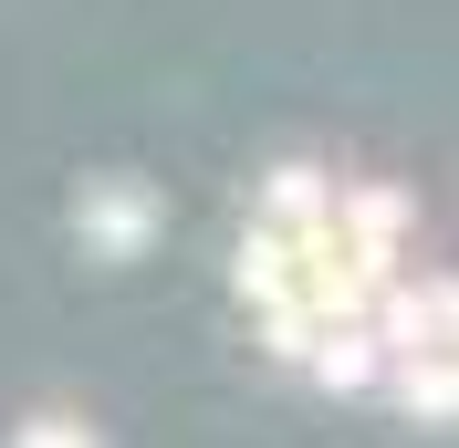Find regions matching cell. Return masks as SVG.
Masks as SVG:
<instances>
[{"label": "cell", "mask_w": 459, "mask_h": 448, "mask_svg": "<svg viewBox=\"0 0 459 448\" xmlns=\"http://www.w3.org/2000/svg\"><path fill=\"white\" fill-rule=\"evenodd\" d=\"M324 375V386H376V375H386V355H376V334L366 323H334V334H314V355H303Z\"/></svg>", "instance_id": "obj_4"}, {"label": "cell", "mask_w": 459, "mask_h": 448, "mask_svg": "<svg viewBox=\"0 0 459 448\" xmlns=\"http://www.w3.org/2000/svg\"><path fill=\"white\" fill-rule=\"evenodd\" d=\"M366 334L386 365H418V355H449V281H386L366 313Z\"/></svg>", "instance_id": "obj_1"}, {"label": "cell", "mask_w": 459, "mask_h": 448, "mask_svg": "<svg viewBox=\"0 0 459 448\" xmlns=\"http://www.w3.org/2000/svg\"><path fill=\"white\" fill-rule=\"evenodd\" d=\"M74 229H84L94 261H136L146 240H157V188H146V177H94L84 209H74Z\"/></svg>", "instance_id": "obj_2"}, {"label": "cell", "mask_w": 459, "mask_h": 448, "mask_svg": "<svg viewBox=\"0 0 459 448\" xmlns=\"http://www.w3.org/2000/svg\"><path fill=\"white\" fill-rule=\"evenodd\" d=\"M324 209H334V177H324L314 157H292V168L261 177V209H251V220H272V229H314Z\"/></svg>", "instance_id": "obj_3"}, {"label": "cell", "mask_w": 459, "mask_h": 448, "mask_svg": "<svg viewBox=\"0 0 459 448\" xmlns=\"http://www.w3.org/2000/svg\"><path fill=\"white\" fill-rule=\"evenodd\" d=\"M11 448H94V427H84V418H63V407H42V418L11 427Z\"/></svg>", "instance_id": "obj_6"}, {"label": "cell", "mask_w": 459, "mask_h": 448, "mask_svg": "<svg viewBox=\"0 0 459 448\" xmlns=\"http://www.w3.org/2000/svg\"><path fill=\"white\" fill-rule=\"evenodd\" d=\"M386 386H397V407H407V418H429V427H449V407H459V386H449V355L386 365Z\"/></svg>", "instance_id": "obj_5"}]
</instances>
